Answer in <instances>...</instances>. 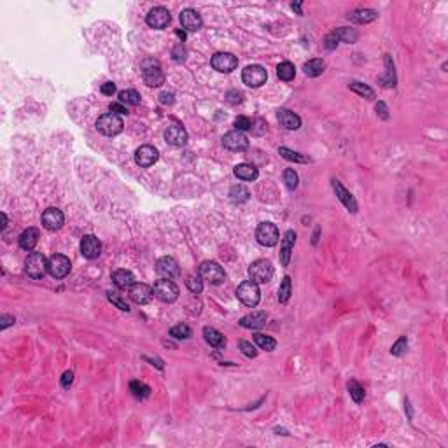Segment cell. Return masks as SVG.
Returning <instances> with one entry per match:
<instances>
[{
    "mask_svg": "<svg viewBox=\"0 0 448 448\" xmlns=\"http://www.w3.org/2000/svg\"><path fill=\"white\" fill-rule=\"evenodd\" d=\"M237 296L245 307L254 308L258 307L259 300H261V293H259V286L254 282V280H245L238 286L237 289Z\"/></svg>",
    "mask_w": 448,
    "mask_h": 448,
    "instance_id": "obj_1",
    "label": "cell"
},
{
    "mask_svg": "<svg viewBox=\"0 0 448 448\" xmlns=\"http://www.w3.org/2000/svg\"><path fill=\"white\" fill-rule=\"evenodd\" d=\"M123 119L117 114H104L102 117H98L97 121V130L100 133L107 135V137H114V135L123 131Z\"/></svg>",
    "mask_w": 448,
    "mask_h": 448,
    "instance_id": "obj_2",
    "label": "cell"
},
{
    "mask_svg": "<svg viewBox=\"0 0 448 448\" xmlns=\"http://www.w3.org/2000/svg\"><path fill=\"white\" fill-rule=\"evenodd\" d=\"M249 275L251 280H254L256 284H266L273 279V266L266 259H258L251 265L249 268Z\"/></svg>",
    "mask_w": 448,
    "mask_h": 448,
    "instance_id": "obj_3",
    "label": "cell"
},
{
    "mask_svg": "<svg viewBox=\"0 0 448 448\" xmlns=\"http://www.w3.org/2000/svg\"><path fill=\"white\" fill-rule=\"evenodd\" d=\"M25 272L32 279H42L44 273L48 272V261L41 252H32L25 263Z\"/></svg>",
    "mask_w": 448,
    "mask_h": 448,
    "instance_id": "obj_4",
    "label": "cell"
},
{
    "mask_svg": "<svg viewBox=\"0 0 448 448\" xmlns=\"http://www.w3.org/2000/svg\"><path fill=\"white\" fill-rule=\"evenodd\" d=\"M200 277L207 282L214 284V286H219L226 280V273H224L222 266L215 261H205L201 263L200 266Z\"/></svg>",
    "mask_w": 448,
    "mask_h": 448,
    "instance_id": "obj_5",
    "label": "cell"
},
{
    "mask_svg": "<svg viewBox=\"0 0 448 448\" xmlns=\"http://www.w3.org/2000/svg\"><path fill=\"white\" fill-rule=\"evenodd\" d=\"M154 296L165 303H172L179 298V287L168 279H161L154 284Z\"/></svg>",
    "mask_w": 448,
    "mask_h": 448,
    "instance_id": "obj_6",
    "label": "cell"
},
{
    "mask_svg": "<svg viewBox=\"0 0 448 448\" xmlns=\"http://www.w3.org/2000/svg\"><path fill=\"white\" fill-rule=\"evenodd\" d=\"M266 79H268V74H266V70L263 69L261 65H249V67H245L244 72H242V81H244L249 88L263 86V84L266 83Z\"/></svg>",
    "mask_w": 448,
    "mask_h": 448,
    "instance_id": "obj_7",
    "label": "cell"
},
{
    "mask_svg": "<svg viewBox=\"0 0 448 448\" xmlns=\"http://www.w3.org/2000/svg\"><path fill=\"white\" fill-rule=\"evenodd\" d=\"M256 238H258L259 244L265 245V247H273V245H277V242H279L280 235H279V230H277L275 224L261 222L258 226V231H256Z\"/></svg>",
    "mask_w": 448,
    "mask_h": 448,
    "instance_id": "obj_8",
    "label": "cell"
},
{
    "mask_svg": "<svg viewBox=\"0 0 448 448\" xmlns=\"http://www.w3.org/2000/svg\"><path fill=\"white\" fill-rule=\"evenodd\" d=\"M70 268H72V265H70V259L67 258V256L55 254V256H51V259L48 261V272L51 273V277H55V279H63V277H67L70 273Z\"/></svg>",
    "mask_w": 448,
    "mask_h": 448,
    "instance_id": "obj_9",
    "label": "cell"
},
{
    "mask_svg": "<svg viewBox=\"0 0 448 448\" xmlns=\"http://www.w3.org/2000/svg\"><path fill=\"white\" fill-rule=\"evenodd\" d=\"M156 273H158L161 279L172 280L180 275V268H179V265H177L175 259L165 256V258L158 259V263H156Z\"/></svg>",
    "mask_w": 448,
    "mask_h": 448,
    "instance_id": "obj_10",
    "label": "cell"
},
{
    "mask_svg": "<svg viewBox=\"0 0 448 448\" xmlns=\"http://www.w3.org/2000/svg\"><path fill=\"white\" fill-rule=\"evenodd\" d=\"M170 20H172V16H170L168 9H165V7H154V9L149 11L147 14V25L151 28H156V30H163V28L168 27Z\"/></svg>",
    "mask_w": 448,
    "mask_h": 448,
    "instance_id": "obj_11",
    "label": "cell"
},
{
    "mask_svg": "<svg viewBox=\"0 0 448 448\" xmlns=\"http://www.w3.org/2000/svg\"><path fill=\"white\" fill-rule=\"evenodd\" d=\"M63 222H65V215L60 208L49 207L42 214V226L48 231H58L63 226Z\"/></svg>",
    "mask_w": 448,
    "mask_h": 448,
    "instance_id": "obj_12",
    "label": "cell"
},
{
    "mask_svg": "<svg viewBox=\"0 0 448 448\" xmlns=\"http://www.w3.org/2000/svg\"><path fill=\"white\" fill-rule=\"evenodd\" d=\"M212 67L217 72L228 74L238 67V58L231 55V53H217V55L212 56Z\"/></svg>",
    "mask_w": 448,
    "mask_h": 448,
    "instance_id": "obj_13",
    "label": "cell"
},
{
    "mask_svg": "<svg viewBox=\"0 0 448 448\" xmlns=\"http://www.w3.org/2000/svg\"><path fill=\"white\" fill-rule=\"evenodd\" d=\"M222 145L226 149H230V151L240 152V151H245V149L249 147V140H247V137L242 133V131L235 130V131H230V133L224 135L222 137Z\"/></svg>",
    "mask_w": 448,
    "mask_h": 448,
    "instance_id": "obj_14",
    "label": "cell"
},
{
    "mask_svg": "<svg viewBox=\"0 0 448 448\" xmlns=\"http://www.w3.org/2000/svg\"><path fill=\"white\" fill-rule=\"evenodd\" d=\"M142 77H144L145 84L151 88H158L163 84V81H165V76H163V70L159 69L158 63L152 62L151 65H147V63H144V69H142Z\"/></svg>",
    "mask_w": 448,
    "mask_h": 448,
    "instance_id": "obj_15",
    "label": "cell"
},
{
    "mask_svg": "<svg viewBox=\"0 0 448 448\" xmlns=\"http://www.w3.org/2000/svg\"><path fill=\"white\" fill-rule=\"evenodd\" d=\"M158 149L152 147V145H142V147L137 149L135 152V161H137L138 166L142 168H147V166L154 165L158 161Z\"/></svg>",
    "mask_w": 448,
    "mask_h": 448,
    "instance_id": "obj_16",
    "label": "cell"
},
{
    "mask_svg": "<svg viewBox=\"0 0 448 448\" xmlns=\"http://www.w3.org/2000/svg\"><path fill=\"white\" fill-rule=\"evenodd\" d=\"M102 252V244L95 235H86L81 240V254L86 259H97Z\"/></svg>",
    "mask_w": 448,
    "mask_h": 448,
    "instance_id": "obj_17",
    "label": "cell"
},
{
    "mask_svg": "<svg viewBox=\"0 0 448 448\" xmlns=\"http://www.w3.org/2000/svg\"><path fill=\"white\" fill-rule=\"evenodd\" d=\"M294 244H296V233L293 230H289L282 238V244H280V265L282 266H289L291 261V254H293Z\"/></svg>",
    "mask_w": 448,
    "mask_h": 448,
    "instance_id": "obj_18",
    "label": "cell"
},
{
    "mask_svg": "<svg viewBox=\"0 0 448 448\" xmlns=\"http://www.w3.org/2000/svg\"><path fill=\"white\" fill-rule=\"evenodd\" d=\"M152 294H154V291H152L147 284L138 282L130 287V298H131V301H135L137 305H147L149 301L152 300Z\"/></svg>",
    "mask_w": 448,
    "mask_h": 448,
    "instance_id": "obj_19",
    "label": "cell"
},
{
    "mask_svg": "<svg viewBox=\"0 0 448 448\" xmlns=\"http://www.w3.org/2000/svg\"><path fill=\"white\" fill-rule=\"evenodd\" d=\"M331 182H333V189H335V193H336L338 200H340L341 203L345 205V208H347L348 212H352V214H355V212H357V201H355V198L352 196V194L348 193V191L345 189L343 186H341V182H340V180L333 179Z\"/></svg>",
    "mask_w": 448,
    "mask_h": 448,
    "instance_id": "obj_20",
    "label": "cell"
},
{
    "mask_svg": "<svg viewBox=\"0 0 448 448\" xmlns=\"http://www.w3.org/2000/svg\"><path fill=\"white\" fill-rule=\"evenodd\" d=\"M165 140L168 142L170 145H175V147H180L187 142V133L180 124H170L165 130Z\"/></svg>",
    "mask_w": 448,
    "mask_h": 448,
    "instance_id": "obj_21",
    "label": "cell"
},
{
    "mask_svg": "<svg viewBox=\"0 0 448 448\" xmlns=\"http://www.w3.org/2000/svg\"><path fill=\"white\" fill-rule=\"evenodd\" d=\"M180 23H182L184 30L187 32H196L201 28V16L194 9H184L180 13Z\"/></svg>",
    "mask_w": 448,
    "mask_h": 448,
    "instance_id": "obj_22",
    "label": "cell"
},
{
    "mask_svg": "<svg viewBox=\"0 0 448 448\" xmlns=\"http://www.w3.org/2000/svg\"><path fill=\"white\" fill-rule=\"evenodd\" d=\"M266 319H268V314H266V312H252V314H249L240 319V326L245 329H259L265 326Z\"/></svg>",
    "mask_w": 448,
    "mask_h": 448,
    "instance_id": "obj_23",
    "label": "cell"
},
{
    "mask_svg": "<svg viewBox=\"0 0 448 448\" xmlns=\"http://www.w3.org/2000/svg\"><path fill=\"white\" fill-rule=\"evenodd\" d=\"M277 119H279V123L282 124L286 130H298V128L301 126L300 116L287 111V109H280V111L277 112Z\"/></svg>",
    "mask_w": 448,
    "mask_h": 448,
    "instance_id": "obj_24",
    "label": "cell"
},
{
    "mask_svg": "<svg viewBox=\"0 0 448 448\" xmlns=\"http://www.w3.org/2000/svg\"><path fill=\"white\" fill-rule=\"evenodd\" d=\"M112 280L116 284V287H119V289H130L135 284L133 273L128 272V270H116L112 273Z\"/></svg>",
    "mask_w": 448,
    "mask_h": 448,
    "instance_id": "obj_25",
    "label": "cell"
},
{
    "mask_svg": "<svg viewBox=\"0 0 448 448\" xmlns=\"http://www.w3.org/2000/svg\"><path fill=\"white\" fill-rule=\"evenodd\" d=\"M378 18V13L373 9H355L348 14V20L355 21V23H371Z\"/></svg>",
    "mask_w": 448,
    "mask_h": 448,
    "instance_id": "obj_26",
    "label": "cell"
},
{
    "mask_svg": "<svg viewBox=\"0 0 448 448\" xmlns=\"http://www.w3.org/2000/svg\"><path fill=\"white\" fill-rule=\"evenodd\" d=\"M203 336H205V340H207V343L210 345V347H214V348H224L226 347V338H224L222 333L217 331V329L205 328L203 329Z\"/></svg>",
    "mask_w": 448,
    "mask_h": 448,
    "instance_id": "obj_27",
    "label": "cell"
},
{
    "mask_svg": "<svg viewBox=\"0 0 448 448\" xmlns=\"http://www.w3.org/2000/svg\"><path fill=\"white\" fill-rule=\"evenodd\" d=\"M37 240H39V231L35 230V228H28V230H25L23 233H21L20 247L25 249V251H32V249L37 245Z\"/></svg>",
    "mask_w": 448,
    "mask_h": 448,
    "instance_id": "obj_28",
    "label": "cell"
},
{
    "mask_svg": "<svg viewBox=\"0 0 448 448\" xmlns=\"http://www.w3.org/2000/svg\"><path fill=\"white\" fill-rule=\"evenodd\" d=\"M235 175L240 180H256L259 175L258 168L254 165H249V163H242V165L235 166Z\"/></svg>",
    "mask_w": 448,
    "mask_h": 448,
    "instance_id": "obj_29",
    "label": "cell"
},
{
    "mask_svg": "<svg viewBox=\"0 0 448 448\" xmlns=\"http://www.w3.org/2000/svg\"><path fill=\"white\" fill-rule=\"evenodd\" d=\"M324 69H326V63H324V60H321V58L310 60V62H307L303 65V70L308 77H319L322 72H324Z\"/></svg>",
    "mask_w": 448,
    "mask_h": 448,
    "instance_id": "obj_30",
    "label": "cell"
},
{
    "mask_svg": "<svg viewBox=\"0 0 448 448\" xmlns=\"http://www.w3.org/2000/svg\"><path fill=\"white\" fill-rule=\"evenodd\" d=\"M277 76H279L280 81H293L294 76H296V69H294V65L291 62H284L280 63L279 67H277Z\"/></svg>",
    "mask_w": 448,
    "mask_h": 448,
    "instance_id": "obj_31",
    "label": "cell"
},
{
    "mask_svg": "<svg viewBox=\"0 0 448 448\" xmlns=\"http://www.w3.org/2000/svg\"><path fill=\"white\" fill-rule=\"evenodd\" d=\"M254 341H256V345H258V347L261 348V350H266V352L275 350V347H277V341L273 340L272 336L261 335V333L254 335Z\"/></svg>",
    "mask_w": 448,
    "mask_h": 448,
    "instance_id": "obj_32",
    "label": "cell"
},
{
    "mask_svg": "<svg viewBox=\"0 0 448 448\" xmlns=\"http://www.w3.org/2000/svg\"><path fill=\"white\" fill-rule=\"evenodd\" d=\"M385 69H387V77H382V83L383 86L390 88V86H396V74H394V62L390 60V56H385Z\"/></svg>",
    "mask_w": 448,
    "mask_h": 448,
    "instance_id": "obj_33",
    "label": "cell"
},
{
    "mask_svg": "<svg viewBox=\"0 0 448 448\" xmlns=\"http://www.w3.org/2000/svg\"><path fill=\"white\" fill-rule=\"evenodd\" d=\"M279 154L282 156V158H286L287 161H294V163H308L310 161L307 156L300 154V152H296V151H291V149H287V147H280Z\"/></svg>",
    "mask_w": 448,
    "mask_h": 448,
    "instance_id": "obj_34",
    "label": "cell"
},
{
    "mask_svg": "<svg viewBox=\"0 0 448 448\" xmlns=\"http://www.w3.org/2000/svg\"><path fill=\"white\" fill-rule=\"evenodd\" d=\"M230 196L235 203H244V201L249 200V191L242 184H237V186H233L230 189Z\"/></svg>",
    "mask_w": 448,
    "mask_h": 448,
    "instance_id": "obj_35",
    "label": "cell"
},
{
    "mask_svg": "<svg viewBox=\"0 0 448 448\" xmlns=\"http://www.w3.org/2000/svg\"><path fill=\"white\" fill-rule=\"evenodd\" d=\"M348 88H350L354 93H357L359 97H364V98H368V100H373V98H375V91H373L369 86H366V84L357 83V81H355V83H352Z\"/></svg>",
    "mask_w": 448,
    "mask_h": 448,
    "instance_id": "obj_36",
    "label": "cell"
},
{
    "mask_svg": "<svg viewBox=\"0 0 448 448\" xmlns=\"http://www.w3.org/2000/svg\"><path fill=\"white\" fill-rule=\"evenodd\" d=\"M130 390L137 399H145V397H149V394H151V389L142 382H131Z\"/></svg>",
    "mask_w": 448,
    "mask_h": 448,
    "instance_id": "obj_37",
    "label": "cell"
},
{
    "mask_svg": "<svg viewBox=\"0 0 448 448\" xmlns=\"http://www.w3.org/2000/svg\"><path fill=\"white\" fill-rule=\"evenodd\" d=\"M119 100L126 105H138L140 104V95L135 90H123L119 91Z\"/></svg>",
    "mask_w": 448,
    "mask_h": 448,
    "instance_id": "obj_38",
    "label": "cell"
},
{
    "mask_svg": "<svg viewBox=\"0 0 448 448\" xmlns=\"http://www.w3.org/2000/svg\"><path fill=\"white\" fill-rule=\"evenodd\" d=\"M107 298H109V301H111L112 305H116V307L119 308V310H123V312H130V305H128V301L124 300V298L121 296L119 293H116V291H109V293H107Z\"/></svg>",
    "mask_w": 448,
    "mask_h": 448,
    "instance_id": "obj_39",
    "label": "cell"
},
{
    "mask_svg": "<svg viewBox=\"0 0 448 448\" xmlns=\"http://www.w3.org/2000/svg\"><path fill=\"white\" fill-rule=\"evenodd\" d=\"M291 289H293V287H291V279L289 277H284L282 284H280V287H279V301L280 303H287V301H289Z\"/></svg>",
    "mask_w": 448,
    "mask_h": 448,
    "instance_id": "obj_40",
    "label": "cell"
},
{
    "mask_svg": "<svg viewBox=\"0 0 448 448\" xmlns=\"http://www.w3.org/2000/svg\"><path fill=\"white\" fill-rule=\"evenodd\" d=\"M186 286L193 294H200L201 291H203V282H201L200 275H189L186 280Z\"/></svg>",
    "mask_w": 448,
    "mask_h": 448,
    "instance_id": "obj_41",
    "label": "cell"
},
{
    "mask_svg": "<svg viewBox=\"0 0 448 448\" xmlns=\"http://www.w3.org/2000/svg\"><path fill=\"white\" fill-rule=\"evenodd\" d=\"M336 35H338V41L341 42H348V44H352V42L357 41V32L355 30H350V28H338Z\"/></svg>",
    "mask_w": 448,
    "mask_h": 448,
    "instance_id": "obj_42",
    "label": "cell"
},
{
    "mask_svg": "<svg viewBox=\"0 0 448 448\" xmlns=\"http://www.w3.org/2000/svg\"><path fill=\"white\" fill-rule=\"evenodd\" d=\"M170 336L177 338V340H187L191 336V328L186 324H179V326H173L170 329Z\"/></svg>",
    "mask_w": 448,
    "mask_h": 448,
    "instance_id": "obj_43",
    "label": "cell"
},
{
    "mask_svg": "<svg viewBox=\"0 0 448 448\" xmlns=\"http://www.w3.org/2000/svg\"><path fill=\"white\" fill-rule=\"evenodd\" d=\"M348 392H350V397L355 401V403H361V401L364 399V389H362L355 380H352V382L348 383Z\"/></svg>",
    "mask_w": 448,
    "mask_h": 448,
    "instance_id": "obj_44",
    "label": "cell"
},
{
    "mask_svg": "<svg viewBox=\"0 0 448 448\" xmlns=\"http://www.w3.org/2000/svg\"><path fill=\"white\" fill-rule=\"evenodd\" d=\"M284 182H286V186L289 187L291 191L296 189L298 187V173L294 172L293 168H287L286 172H284Z\"/></svg>",
    "mask_w": 448,
    "mask_h": 448,
    "instance_id": "obj_45",
    "label": "cell"
},
{
    "mask_svg": "<svg viewBox=\"0 0 448 448\" xmlns=\"http://www.w3.org/2000/svg\"><path fill=\"white\" fill-rule=\"evenodd\" d=\"M238 348H240L242 354H244L245 357H256V355H258V350H256V347L251 343V341H245V340L238 341Z\"/></svg>",
    "mask_w": 448,
    "mask_h": 448,
    "instance_id": "obj_46",
    "label": "cell"
},
{
    "mask_svg": "<svg viewBox=\"0 0 448 448\" xmlns=\"http://www.w3.org/2000/svg\"><path fill=\"white\" fill-rule=\"evenodd\" d=\"M406 345H408L406 336H401L399 340H397L396 343L392 345V348H390V354H392V355H401L404 350H406Z\"/></svg>",
    "mask_w": 448,
    "mask_h": 448,
    "instance_id": "obj_47",
    "label": "cell"
},
{
    "mask_svg": "<svg viewBox=\"0 0 448 448\" xmlns=\"http://www.w3.org/2000/svg\"><path fill=\"white\" fill-rule=\"evenodd\" d=\"M235 128H237L238 131L251 130V128H252V121L249 119V117H245V116H238L237 119H235Z\"/></svg>",
    "mask_w": 448,
    "mask_h": 448,
    "instance_id": "obj_48",
    "label": "cell"
},
{
    "mask_svg": "<svg viewBox=\"0 0 448 448\" xmlns=\"http://www.w3.org/2000/svg\"><path fill=\"white\" fill-rule=\"evenodd\" d=\"M338 35H336V32H331V34L328 35V37H326V41H324V46L328 49H335L336 46H338Z\"/></svg>",
    "mask_w": 448,
    "mask_h": 448,
    "instance_id": "obj_49",
    "label": "cell"
},
{
    "mask_svg": "<svg viewBox=\"0 0 448 448\" xmlns=\"http://www.w3.org/2000/svg\"><path fill=\"white\" fill-rule=\"evenodd\" d=\"M74 382V373L72 371H65L62 375V387L63 389H70V385H72Z\"/></svg>",
    "mask_w": 448,
    "mask_h": 448,
    "instance_id": "obj_50",
    "label": "cell"
},
{
    "mask_svg": "<svg viewBox=\"0 0 448 448\" xmlns=\"http://www.w3.org/2000/svg\"><path fill=\"white\" fill-rule=\"evenodd\" d=\"M226 98H228V102H230V104H240V102H242V93H240V91L231 90V91H228Z\"/></svg>",
    "mask_w": 448,
    "mask_h": 448,
    "instance_id": "obj_51",
    "label": "cell"
},
{
    "mask_svg": "<svg viewBox=\"0 0 448 448\" xmlns=\"http://www.w3.org/2000/svg\"><path fill=\"white\" fill-rule=\"evenodd\" d=\"M102 93H104L105 97H112V95L116 93V84L114 83H105L104 86H102Z\"/></svg>",
    "mask_w": 448,
    "mask_h": 448,
    "instance_id": "obj_52",
    "label": "cell"
},
{
    "mask_svg": "<svg viewBox=\"0 0 448 448\" xmlns=\"http://www.w3.org/2000/svg\"><path fill=\"white\" fill-rule=\"evenodd\" d=\"M376 114H378L382 119H387L389 117V114H387V107L383 102H378V105H376Z\"/></svg>",
    "mask_w": 448,
    "mask_h": 448,
    "instance_id": "obj_53",
    "label": "cell"
},
{
    "mask_svg": "<svg viewBox=\"0 0 448 448\" xmlns=\"http://www.w3.org/2000/svg\"><path fill=\"white\" fill-rule=\"evenodd\" d=\"M109 109H111L112 114H128V109L123 107L121 104H111V107Z\"/></svg>",
    "mask_w": 448,
    "mask_h": 448,
    "instance_id": "obj_54",
    "label": "cell"
},
{
    "mask_svg": "<svg viewBox=\"0 0 448 448\" xmlns=\"http://www.w3.org/2000/svg\"><path fill=\"white\" fill-rule=\"evenodd\" d=\"M0 322H2V324H0V328L6 329V328H9L11 324H14V317H11V315H2Z\"/></svg>",
    "mask_w": 448,
    "mask_h": 448,
    "instance_id": "obj_55",
    "label": "cell"
},
{
    "mask_svg": "<svg viewBox=\"0 0 448 448\" xmlns=\"http://www.w3.org/2000/svg\"><path fill=\"white\" fill-rule=\"evenodd\" d=\"M159 98H161V104H173V95L172 93H161L159 95Z\"/></svg>",
    "mask_w": 448,
    "mask_h": 448,
    "instance_id": "obj_56",
    "label": "cell"
},
{
    "mask_svg": "<svg viewBox=\"0 0 448 448\" xmlns=\"http://www.w3.org/2000/svg\"><path fill=\"white\" fill-rule=\"evenodd\" d=\"M145 361H149V362H152V366H156V368H159V369H163V362L159 361V359H151V357H144Z\"/></svg>",
    "mask_w": 448,
    "mask_h": 448,
    "instance_id": "obj_57",
    "label": "cell"
},
{
    "mask_svg": "<svg viewBox=\"0 0 448 448\" xmlns=\"http://www.w3.org/2000/svg\"><path fill=\"white\" fill-rule=\"evenodd\" d=\"M293 9H294V11H298V14H303V13H301V4H300V2L293 4Z\"/></svg>",
    "mask_w": 448,
    "mask_h": 448,
    "instance_id": "obj_58",
    "label": "cell"
},
{
    "mask_svg": "<svg viewBox=\"0 0 448 448\" xmlns=\"http://www.w3.org/2000/svg\"><path fill=\"white\" fill-rule=\"evenodd\" d=\"M175 35H177V37H179V39H182V41H184V39H186V34H184L182 30H177V32H175Z\"/></svg>",
    "mask_w": 448,
    "mask_h": 448,
    "instance_id": "obj_59",
    "label": "cell"
},
{
    "mask_svg": "<svg viewBox=\"0 0 448 448\" xmlns=\"http://www.w3.org/2000/svg\"><path fill=\"white\" fill-rule=\"evenodd\" d=\"M6 226H7V215L2 212V230H4V228H6Z\"/></svg>",
    "mask_w": 448,
    "mask_h": 448,
    "instance_id": "obj_60",
    "label": "cell"
}]
</instances>
